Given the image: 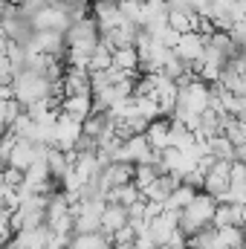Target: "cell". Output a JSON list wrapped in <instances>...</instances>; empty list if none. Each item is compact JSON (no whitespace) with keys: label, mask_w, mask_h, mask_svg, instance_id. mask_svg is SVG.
<instances>
[{"label":"cell","mask_w":246,"mask_h":249,"mask_svg":"<svg viewBox=\"0 0 246 249\" xmlns=\"http://www.w3.org/2000/svg\"><path fill=\"white\" fill-rule=\"evenodd\" d=\"M214 212H217V197L209 194V191H200L194 197V203L180 212V229H183L185 235H194V232H200L206 226H214L211 223Z\"/></svg>","instance_id":"6da1fadb"},{"label":"cell","mask_w":246,"mask_h":249,"mask_svg":"<svg viewBox=\"0 0 246 249\" xmlns=\"http://www.w3.org/2000/svg\"><path fill=\"white\" fill-rule=\"evenodd\" d=\"M35 26H32V20L29 18H23V15H15V18H3V38H9V41H15V44H20V47H29L32 44V38H35Z\"/></svg>","instance_id":"7a4b0ae2"},{"label":"cell","mask_w":246,"mask_h":249,"mask_svg":"<svg viewBox=\"0 0 246 249\" xmlns=\"http://www.w3.org/2000/svg\"><path fill=\"white\" fill-rule=\"evenodd\" d=\"M64 93L67 96H93V81L87 67H70L64 75Z\"/></svg>","instance_id":"3957f363"},{"label":"cell","mask_w":246,"mask_h":249,"mask_svg":"<svg viewBox=\"0 0 246 249\" xmlns=\"http://www.w3.org/2000/svg\"><path fill=\"white\" fill-rule=\"evenodd\" d=\"M171 116H157V119H151L148 124V130H145V136H148V142L157 148V151H165V148H171Z\"/></svg>","instance_id":"277c9868"},{"label":"cell","mask_w":246,"mask_h":249,"mask_svg":"<svg viewBox=\"0 0 246 249\" xmlns=\"http://www.w3.org/2000/svg\"><path fill=\"white\" fill-rule=\"evenodd\" d=\"M206 44H209V38L200 35L197 29H194V32H183V35H180V44H177V53H180L183 58H188V61H197V58H203Z\"/></svg>","instance_id":"5b68a950"},{"label":"cell","mask_w":246,"mask_h":249,"mask_svg":"<svg viewBox=\"0 0 246 249\" xmlns=\"http://www.w3.org/2000/svg\"><path fill=\"white\" fill-rule=\"evenodd\" d=\"M133 174H136V162H127V160H116L113 165H107L105 168V186H107V191L113 186H124V183H130L133 180Z\"/></svg>","instance_id":"8992f818"},{"label":"cell","mask_w":246,"mask_h":249,"mask_svg":"<svg viewBox=\"0 0 246 249\" xmlns=\"http://www.w3.org/2000/svg\"><path fill=\"white\" fill-rule=\"evenodd\" d=\"M244 209L246 203H217V212H214V229H223V226H241L244 223Z\"/></svg>","instance_id":"52a82bcc"},{"label":"cell","mask_w":246,"mask_h":249,"mask_svg":"<svg viewBox=\"0 0 246 249\" xmlns=\"http://www.w3.org/2000/svg\"><path fill=\"white\" fill-rule=\"evenodd\" d=\"M124 223H130V209L124 203H107L105 212H102V229L116 232V229H122Z\"/></svg>","instance_id":"ba28073f"},{"label":"cell","mask_w":246,"mask_h":249,"mask_svg":"<svg viewBox=\"0 0 246 249\" xmlns=\"http://www.w3.org/2000/svg\"><path fill=\"white\" fill-rule=\"evenodd\" d=\"M96 107H93V96H64L61 102V113H70V116H75V119H87L90 113H93Z\"/></svg>","instance_id":"9c48e42d"},{"label":"cell","mask_w":246,"mask_h":249,"mask_svg":"<svg viewBox=\"0 0 246 249\" xmlns=\"http://www.w3.org/2000/svg\"><path fill=\"white\" fill-rule=\"evenodd\" d=\"M209 151H211L217 160H229V162H235V160H238V145H235L226 133L211 136V139H209Z\"/></svg>","instance_id":"30bf717a"},{"label":"cell","mask_w":246,"mask_h":249,"mask_svg":"<svg viewBox=\"0 0 246 249\" xmlns=\"http://www.w3.org/2000/svg\"><path fill=\"white\" fill-rule=\"evenodd\" d=\"M246 229L244 226H223L217 229V247L220 249H244Z\"/></svg>","instance_id":"8fae6325"},{"label":"cell","mask_w":246,"mask_h":249,"mask_svg":"<svg viewBox=\"0 0 246 249\" xmlns=\"http://www.w3.org/2000/svg\"><path fill=\"white\" fill-rule=\"evenodd\" d=\"M209 47H214L217 53H223V55H226L229 61H232V58H235V55L241 53L238 41H235V38H232V32H226V29H217V32H214V35L209 38Z\"/></svg>","instance_id":"7c38bea8"},{"label":"cell","mask_w":246,"mask_h":249,"mask_svg":"<svg viewBox=\"0 0 246 249\" xmlns=\"http://www.w3.org/2000/svg\"><path fill=\"white\" fill-rule=\"evenodd\" d=\"M197 194H200V191H197L194 186L183 183V186L177 188L168 200H165V209H168V212H183V209H188V206L194 203V197H197Z\"/></svg>","instance_id":"4fadbf2b"},{"label":"cell","mask_w":246,"mask_h":249,"mask_svg":"<svg viewBox=\"0 0 246 249\" xmlns=\"http://www.w3.org/2000/svg\"><path fill=\"white\" fill-rule=\"evenodd\" d=\"M113 64L119 70H130V72H139V64H142V55L136 47H122L113 53Z\"/></svg>","instance_id":"5bb4252c"},{"label":"cell","mask_w":246,"mask_h":249,"mask_svg":"<svg viewBox=\"0 0 246 249\" xmlns=\"http://www.w3.org/2000/svg\"><path fill=\"white\" fill-rule=\"evenodd\" d=\"M119 9H122L124 20H133V23H145V18H148L145 0H119Z\"/></svg>","instance_id":"9a60e30c"},{"label":"cell","mask_w":246,"mask_h":249,"mask_svg":"<svg viewBox=\"0 0 246 249\" xmlns=\"http://www.w3.org/2000/svg\"><path fill=\"white\" fill-rule=\"evenodd\" d=\"M107 67H113V50L102 41L99 47H96V53L90 55V72H96V70H107Z\"/></svg>","instance_id":"2e32d148"},{"label":"cell","mask_w":246,"mask_h":249,"mask_svg":"<svg viewBox=\"0 0 246 249\" xmlns=\"http://www.w3.org/2000/svg\"><path fill=\"white\" fill-rule=\"evenodd\" d=\"M220 81H223L235 96H246V75H244V72H235V70H229V67H226Z\"/></svg>","instance_id":"e0dca14e"},{"label":"cell","mask_w":246,"mask_h":249,"mask_svg":"<svg viewBox=\"0 0 246 249\" xmlns=\"http://www.w3.org/2000/svg\"><path fill=\"white\" fill-rule=\"evenodd\" d=\"M23 110H26V107H23L20 99H6V102H3V127L9 130L12 124L18 122V116H20Z\"/></svg>","instance_id":"ac0fdd59"},{"label":"cell","mask_w":246,"mask_h":249,"mask_svg":"<svg viewBox=\"0 0 246 249\" xmlns=\"http://www.w3.org/2000/svg\"><path fill=\"white\" fill-rule=\"evenodd\" d=\"M26 183V171L18 168V165H3V186H12V188H20Z\"/></svg>","instance_id":"d6986e66"},{"label":"cell","mask_w":246,"mask_h":249,"mask_svg":"<svg viewBox=\"0 0 246 249\" xmlns=\"http://www.w3.org/2000/svg\"><path fill=\"white\" fill-rule=\"evenodd\" d=\"M139 241V229L133 223H124L122 229L113 232V244H136Z\"/></svg>","instance_id":"ffe728a7"},{"label":"cell","mask_w":246,"mask_h":249,"mask_svg":"<svg viewBox=\"0 0 246 249\" xmlns=\"http://www.w3.org/2000/svg\"><path fill=\"white\" fill-rule=\"evenodd\" d=\"M15 145H18V133H15V130H6V133H3V145H0V157H3V165L12 160V151H15Z\"/></svg>","instance_id":"44dd1931"},{"label":"cell","mask_w":246,"mask_h":249,"mask_svg":"<svg viewBox=\"0 0 246 249\" xmlns=\"http://www.w3.org/2000/svg\"><path fill=\"white\" fill-rule=\"evenodd\" d=\"M142 194H145V200H159V203H165L168 200V191L162 188V183L157 180V183H151V186L142 188Z\"/></svg>","instance_id":"7402d4cb"},{"label":"cell","mask_w":246,"mask_h":249,"mask_svg":"<svg viewBox=\"0 0 246 249\" xmlns=\"http://www.w3.org/2000/svg\"><path fill=\"white\" fill-rule=\"evenodd\" d=\"M238 162L246 165V145H238Z\"/></svg>","instance_id":"603a6c76"},{"label":"cell","mask_w":246,"mask_h":249,"mask_svg":"<svg viewBox=\"0 0 246 249\" xmlns=\"http://www.w3.org/2000/svg\"><path fill=\"white\" fill-rule=\"evenodd\" d=\"M133 247H136V244H113L110 249H133Z\"/></svg>","instance_id":"cb8c5ba5"},{"label":"cell","mask_w":246,"mask_h":249,"mask_svg":"<svg viewBox=\"0 0 246 249\" xmlns=\"http://www.w3.org/2000/svg\"><path fill=\"white\" fill-rule=\"evenodd\" d=\"M241 226H244V229H246V209H244V223H241Z\"/></svg>","instance_id":"d4e9b609"},{"label":"cell","mask_w":246,"mask_h":249,"mask_svg":"<svg viewBox=\"0 0 246 249\" xmlns=\"http://www.w3.org/2000/svg\"><path fill=\"white\" fill-rule=\"evenodd\" d=\"M244 249H246V244H244Z\"/></svg>","instance_id":"484cf974"}]
</instances>
